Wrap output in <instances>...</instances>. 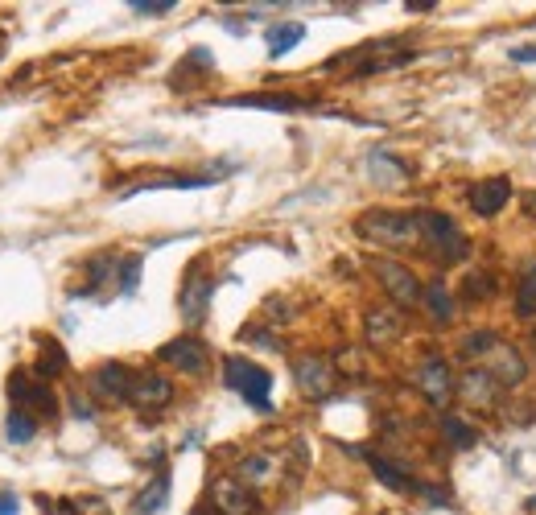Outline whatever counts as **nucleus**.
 Segmentation results:
<instances>
[{"label": "nucleus", "mask_w": 536, "mask_h": 515, "mask_svg": "<svg viewBox=\"0 0 536 515\" xmlns=\"http://www.w3.org/2000/svg\"><path fill=\"white\" fill-rule=\"evenodd\" d=\"M355 235L363 239V244L388 248V252H405V248L425 244L417 215H400V211H363L355 219Z\"/></svg>", "instance_id": "obj_1"}, {"label": "nucleus", "mask_w": 536, "mask_h": 515, "mask_svg": "<svg viewBox=\"0 0 536 515\" xmlns=\"http://www.w3.org/2000/svg\"><path fill=\"white\" fill-rule=\"evenodd\" d=\"M421 223V239H425V248H433V256H438L442 264H458L466 256V235L458 231V223L442 211H421L417 215Z\"/></svg>", "instance_id": "obj_2"}, {"label": "nucleus", "mask_w": 536, "mask_h": 515, "mask_svg": "<svg viewBox=\"0 0 536 515\" xmlns=\"http://www.w3.org/2000/svg\"><path fill=\"white\" fill-rule=\"evenodd\" d=\"M223 380H227V388H236L252 408H260V412H268L273 404H268V392H273V375H268L264 367H256V363H248V359H240V355H227L223 359Z\"/></svg>", "instance_id": "obj_3"}, {"label": "nucleus", "mask_w": 536, "mask_h": 515, "mask_svg": "<svg viewBox=\"0 0 536 515\" xmlns=\"http://www.w3.org/2000/svg\"><path fill=\"white\" fill-rule=\"evenodd\" d=\"M293 380L306 400H326L334 392V384H339V371H334V363L326 355H301L293 363Z\"/></svg>", "instance_id": "obj_4"}, {"label": "nucleus", "mask_w": 536, "mask_h": 515, "mask_svg": "<svg viewBox=\"0 0 536 515\" xmlns=\"http://www.w3.org/2000/svg\"><path fill=\"white\" fill-rule=\"evenodd\" d=\"M372 272L380 277L384 293H388L396 305H417V301L425 297L421 281L413 277V268H405V264H396V260H372Z\"/></svg>", "instance_id": "obj_5"}, {"label": "nucleus", "mask_w": 536, "mask_h": 515, "mask_svg": "<svg viewBox=\"0 0 536 515\" xmlns=\"http://www.w3.org/2000/svg\"><path fill=\"white\" fill-rule=\"evenodd\" d=\"M417 388H421V396L429 400V404H450V396L458 392V380H454V371H450V363L442 359V355H429L421 367H417Z\"/></svg>", "instance_id": "obj_6"}, {"label": "nucleus", "mask_w": 536, "mask_h": 515, "mask_svg": "<svg viewBox=\"0 0 536 515\" xmlns=\"http://www.w3.org/2000/svg\"><path fill=\"white\" fill-rule=\"evenodd\" d=\"M9 400L17 404V408H38L42 417H54L58 412V400H54V392L38 380V375H29V371H13V380H9Z\"/></svg>", "instance_id": "obj_7"}, {"label": "nucleus", "mask_w": 536, "mask_h": 515, "mask_svg": "<svg viewBox=\"0 0 536 515\" xmlns=\"http://www.w3.org/2000/svg\"><path fill=\"white\" fill-rule=\"evenodd\" d=\"M458 396H462V404L491 412V408H499V400H504V384H499L491 371L471 367V371H466L462 380H458Z\"/></svg>", "instance_id": "obj_8"}, {"label": "nucleus", "mask_w": 536, "mask_h": 515, "mask_svg": "<svg viewBox=\"0 0 536 515\" xmlns=\"http://www.w3.org/2000/svg\"><path fill=\"white\" fill-rule=\"evenodd\" d=\"M363 334L372 347H392V342H400V334H405V309L396 305H372L363 318Z\"/></svg>", "instance_id": "obj_9"}, {"label": "nucleus", "mask_w": 536, "mask_h": 515, "mask_svg": "<svg viewBox=\"0 0 536 515\" xmlns=\"http://www.w3.org/2000/svg\"><path fill=\"white\" fill-rule=\"evenodd\" d=\"M479 367H483V371H491L504 388H520V384L528 380V363H524V355L512 347V342H495L491 355H487Z\"/></svg>", "instance_id": "obj_10"}, {"label": "nucleus", "mask_w": 536, "mask_h": 515, "mask_svg": "<svg viewBox=\"0 0 536 515\" xmlns=\"http://www.w3.org/2000/svg\"><path fill=\"white\" fill-rule=\"evenodd\" d=\"M132 380H137V375H132L124 363H104V367L91 371V392L99 400H108V404H128Z\"/></svg>", "instance_id": "obj_11"}, {"label": "nucleus", "mask_w": 536, "mask_h": 515, "mask_svg": "<svg viewBox=\"0 0 536 515\" xmlns=\"http://www.w3.org/2000/svg\"><path fill=\"white\" fill-rule=\"evenodd\" d=\"M174 400V384L165 380V375H153V371H141L137 380H132V396L128 404L141 408V412H153V408H165Z\"/></svg>", "instance_id": "obj_12"}, {"label": "nucleus", "mask_w": 536, "mask_h": 515, "mask_svg": "<svg viewBox=\"0 0 536 515\" xmlns=\"http://www.w3.org/2000/svg\"><path fill=\"white\" fill-rule=\"evenodd\" d=\"M161 363H170V367H178L186 375H203L211 359H207V347L198 338H174V342H165L161 347Z\"/></svg>", "instance_id": "obj_13"}, {"label": "nucleus", "mask_w": 536, "mask_h": 515, "mask_svg": "<svg viewBox=\"0 0 536 515\" xmlns=\"http://www.w3.org/2000/svg\"><path fill=\"white\" fill-rule=\"evenodd\" d=\"M211 507L219 515H252L256 511V495L240 483V478H219L211 487Z\"/></svg>", "instance_id": "obj_14"}, {"label": "nucleus", "mask_w": 536, "mask_h": 515, "mask_svg": "<svg viewBox=\"0 0 536 515\" xmlns=\"http://www.w3.org/2000/svg\"><path fill=\"white\" fill-rule=\"evenodd\" d=\"M211 293H215V281L211 277H203V272H190L186 277V285H182V318H186V326H198L207 318V309H211Z\"/></svg>", "instance_id": "obj_15"}, {"label": "nucleus", "mask_w": 536, "mask_h": 515, "mask_svg": "<svg viewBox=\"0 0 536 515\" xmlns=\"http://www.w3.org/2000/svg\"><path fill=\"white\" fill-rule=\"evenodd\" d=\"M508 198H512V182H508V178H483V182L471 190V211H475L479 219H495V215L508 206Z\"/></svg>", "instance_id": "obj_16"}, {"label": "nucleus", "mask_w": 536, "mask_h": 515, "mask_svg": "<svg viewBox=\"0 0 536 515\" xmlns=\"http://www.w3.org/2000/svg\"><path fill=\"white\" fill-rule=\"evenodd\" d=\"M367 174H372V182H376V186H388V190H400V186L409 182V169L400 165L396 157L380 153V149H376L372 157H367Z\"/></svg>", "instance_id": "obj_17"}, {"label": "nucleus", "mask_w": 536, "mask_h": 515, "mask_svg": "<svg viewBox=\"0 0 536 515\" xmlns=\"http://www.w3.org/2000/svg\"><path fill=\"white\" fill-rule=\"evenodd\" d=\"M273 474H277V458L273 454H252L236 466V478L252 491V487H264V483H273Z\"/></svg>", "instance_id": "obj_18"}, {"label": "nucleus", "mask_w": 536, "mask_h": 515, "mask_svg": "<svg viewBox=\"0 0 536 515\" xmlns=\"http://www.w3.org/2000/svg\"><path fill=\"white\" fill-rule=\"evenodd\" d=\"M421 305H425V314L438 322V326H450L454 322V297H450V289L442 285V281H433V285H425V297H421Z\"/></svg>", "instance_id": "obj_19"}, {"label": "nucleus", "mask_w": 536, "mask_h": 515, "mask_svg": "<svg viewBox=\"0 0 536 515\" xmlns=\"http://www.w3.org/2000/svg\"><path fill=\"white\" fill-rule=\"evenodd\" d=\"M301 38H306V25L301 21H289V25H277L273 33H268V58H281V54H289Z\"/></svg>", "instance_id": "obj_20"}, {"label": "nucleus", "mask_w": 536, "mask_h": 515, "mask_svg": "<svg viewBox=\"0 0 536 515\" xmlns=\"http://www.w3.org/2000/svg\"><path fill=\"white\" fill-rule=\"evenodd\" d=\"M165 499H170V474H157L153 483L137 495V515H157L165 507Z\"/></svg>", "instance_id": "obj_21"}, {"label": "nucleus", "mask_w": 536, "mask_h": 515, "mask_svg": "<svg viewBox=\"0 0 536 515\" xmlns=\"http://www.w3.org/2000/svg\"><path fill=\"white\" fill-rule=\"evenodd\" d=\"M227 103H236V108H273V112L306 108V103L293 99V95H236V99H227Z\"/></svg>", "instance_id": "obj_22"}, {"label": "nucleus", "mask_w": 536, "mask_h": 515, "mask_svg": "<svg viewBox=\"0 0 536 515\" xmlns=\"http://www.w3.org/2000/svg\"><path fill=\"white\" fill-rule=\"evenodd\" d=\"M367 462H372V470H376V478H380V483L384 487H392V491H417V483H413V478H405V470H400L396 462H388V458H367Z\"/></svg>", "instance_id": "obj_23"}, {"label": "nucleus", "mask_w": 536, "mask_h": 515, "mask_svg": "<svg viewBox=\"0 0 536 515\" xmlns=\"http://www.w3.org/2000/svg\"><path fill=\"white\" fill-rule=\"evenodd\" d=\"M495 342H499V334H491V330H471V334L462 338V359H471V363L479 367V363L491 355Z\"/></svg>", "instance_id": "obj_24"}, {"label": "nucleus", "mask_w": 536, "mask_h": 515, "mask_svg": "<svg viewBox=\"0 0 536 515\" xmlns=\"http://www.w3.org/2000/svg\"><path fill=\"white\" fill-rule=\"evenodd\" d=\"M66 371V351H62V342L46 338V347H42V359H38V380H54V375Z\"/></svg>", "instance_id": "obj_25"}, {"label": "nucleus", "mask_w": 536, "mask_h": 515, "mask_svg": "<svg viewBox=\"0 0 536 515\" xmlns=\"http://www.w3.org/2000/svg\"><path fill=\"white\" fill-rule=\"evenodd\" d=\"M5 433H9L13 445H25V441H33V433H38V417H29L25 408H13L9 421H5Z\"/></svg>", "instance_id": "obj_26"}, {"label": "nucleus", "mask_w": 536, "mask_h": 515, "mask_svg": "<svg viewBox=\"0 0 536 515\" xmlns=\"http://www.w3.org/2000/svg\"><path fill=\"white\" fill-rule=\"evenodd\" d=\"M516 318H536V264L524 272V281L516 289Z\"/></svg>", "instance_id": "obj_27"}, {"label": "nucleus", "mask_w": 536, "mask_h": 515, "mask_svg": "<svg viewBox=\"0 0 536 515\" xmlns=\"http://www.w3.org/2000/svg\"><path fill=\"white\" fill-rule=\"evenodd\" d=\"M442 429H446V437L458 445V450H466V445H475V441H479L475 425H466L462 417H446V421H442Z\"/></svg>", "instance_id": "obj_28"}, {"label": "nucleus", "mask_w": 536, "mask_h": 515, "mask_svg": "<svg viewBox=\"0 0 536 515\" xmlns=\"http://www.w3.org/2000/svg\"><path fill=\"white\" fill-rule=\"evenodd\" d=\"M495 293V277L491 272H471V277H466V301H487Z\"/></svg>", "instance_id": "obj_29"}, {"label": "nucleus", "mask_w": 536, "mask_h": 515, "mask_svg": "<svg viewBox=\"0 0 536 515\" xmlns=\"http://www.w3.org/2000/svg\"><path fill=\"white\" fill-rule=\"evenodd\" d=\"M108 272H112V256H95V260L87 264V289H83V293H91L95 285H104Z\"/></svg>", "instance_id": "obj_30"}, {"label": "nucleus", "mask_w": 536, "mask_h": 515, "mask_svg": "<svg viewBox=\"0 0 536 515\" xmlns=\"http://www.w3.org/2000/svg\"><path fill=\"white\" fill-rule=\"evenodd\" d=\"M137 272H141V256H124V264H120V293H137Z\"/></svg>", "instance_id": "obj_31"}, {"label": "nucleus", "mask_w": 536, "mask_h": 515, "mask_svg": "<svg viewBox=\"0 0 536 515\" xmlns=\"http://www.w3.org/2000/svg\"><path fill=\"white\" fill-rule=\"evenodd\" d=\"M132 13H141V17H161V13H174V0H132Z\"/></svg>", "instance_id": "obj_32"}, {"label": "nucleus", "mask_w": 536, "mask_h": 515, "mask_svg": "<svg viewBox=\"0 0 536 515\" xmlns=\"http://www.w3.org/2000/svg\"><path fill=\"white\" fill-rule=\"evenodd\" d=\"M71 507H75V515H108V507L99 499H75Z\"/></svg>", "instance_id": "obj_33"}, {"label": "nucleus", "mask_w": 536, "mask_h": 515, "mask_svg": "<svg viewBox=\"0 0 536 515\" xmlns=\"http://www.w3.org/2000/svg\"><path fill=\"white\" fill-rule=\"evenodd\" d=\"M17 507H21V503H17L13 491H0V515H17Z\"/></svg>", "instance_id": "obj_34"}, {"label": "nucleus", "mask_w": 536, "mask_h": 515, "mask_svg": "<svg viewBox=\"0 0 536 515\" xmlns=\"http://www.w3.org/2000/svg\"><path fill=\"white\" fill-rule=\"evenodd\" d=\"M71 408H75V417H91V404L79 400V396H71Z\"/></svg>", "instance_id": "obj_35"}, {"label": "nucleus", "mask_w": 536, "mask_h": 515, "mask_svg": "<svg viewBox=\"0 0 536 515\" xmlns=\"http://www.w3.org/2000/svg\"><path fill=\"white\" fill-rule=\"evenodd\" d=\"M516 62H536V50H512Z\"/></svg>", "instance_id": "obj_36"}, {"label": "nucleus", "mask_w": 536, "mask_h": 515, "mask_svg": "<svg viewBox=\"0 0 536 515\" xmlns=\"http://www.w3.org/2000/svg\"><path fill=\"white\" fill-rule=\"evenodd\" d=\"M524 211H528V215H532V219H536V190H532V194H528V198H524Z\"/></svg>", "instance_id": "obj_37"}, {"label": "nucleus", "mask_w": 536, "mask_h": 515, "mask_svg": "<svg viewBox=\"0 0 536 515\" xmlns=\"http://www.w3.org/2000/svg\"><path fill=\"white\" fill-rule=\"evenodd\" d=\"M194 515H219L215 507H194Z\"/></svg>", "instance_id": "obj_38"}, {"label": "nucleus", "mask_w": 536, "mask_h": 515, "mask_svg": "<svg viewBox=\"0 0 536 515\" xmlns=\"http://www.w3.org/2000/svg\"><path fill=\"white\" fill-rule=\"evenodd\" d=\"M532 347H536V334H532Z\"/></svg>", "instance_id": "obj_39"}, {"label": "nucleus", "mask_w": 536, "mask_h": 515, "mask_svg": "<svg viewBox=\"0 0 536 515\" xmlns=\"http://www.w3.org/2000/svg\"><path fill=\"white\" fill-rule=\"evenodd\" d=\"M532 507H536V499H532Z\"/></svg>", "instance_id": "obj_40"}]
</instances>
